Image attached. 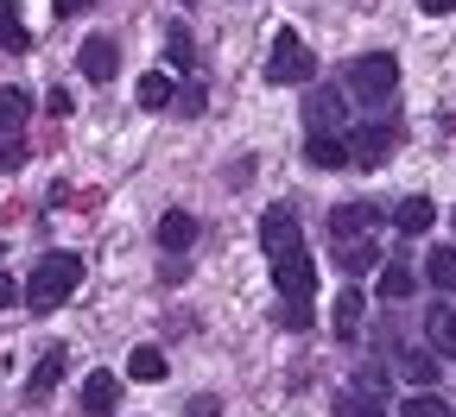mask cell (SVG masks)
<instances>
[{"label": "cell", "instance_id": "obj_1", "mask_svg": "<svg viewBox=\"0 0 456 417\" xmlns=\"http://www.w3.org/2000/svg\"><path fill=\"white\" fill-rule=\"evenodd\" d=\"M77 285H83V260H77V253H45V260L32 266V278H26V304L45 317V310L64 304Z\"/></svg>", "mask_w": 456, "mask_h": 417}, {"label": "cell", "instance_id": "obj_2", "mask_svg": "<svg viewBox=\"0 0 456 417\" xmlns=\"http://www.w3.org/2000/svg\"><path fill=\"white\" fill-rule=\"evenodd\" d=\"M393 89H399V57H393V51H368V57H355V64H349V95H355V101L380 108Z\"/></svg>", "mask_w": 456, "mask_h": 417}, {"label": "cell", "instance_id": "obj_3", "mask_svg": "<svg viewBox=\"0 0 456 417\" xmlns=\"http://www.w3.org/2000/svg\"><path fill=\"white\" fill-rule=\"evenodd\" d=\"M311 44L285 26V32H273V57H266V83H279V89H292V83H311Z\"/></svg>", "mask_w": 456, "mask_h": 417}, {"label": "cell", "instance_id": "obj_4", "mask_svg": "<svg viewBox=\"0 0 456 417\" xmlns=\"http://www.w3.org/2000/svg\"><path fill=\"white\" fill-rule=\"evenodd\" d=\"M399 146V127L393 121H368V127H355L349 133V164H362V171H374V164H387V152Z\"/></svg>", "mask_w": 456, "mask_h": 417}, {"label": "cell", "instance_id": "obj_5", "mask_svg": "<svg viewBox=\"0 0 456 417\" xmlns=\"http://www.w3.org/2000/svg\"><path fill=\"white\" fill-rule=\"evenodd\" d=\"M260 247H266V260H285V253H298V247H305V234H298V215L285 209V203L260 215Z\"/></svg>", "mask_w": 456, "mask_h": 417}, {"label": "cell", "instance_id": "obj_6", "mask_svg": "<svg viewBox=\"0 0 456 417\" xmlns=\"http://www.w3.org/2000/svg\"><path fill=\"white\" fill-rule=\"evenodd\" d=\"M273 285L285 291V304H305V297L317 291V266H311V253L298 247V253H285V260H273Z\"/></svg>", "mask_w": 456, "mask_h": 417}, {"label": "cell", "instance_id": "obj_7", "mask_svg": "<svg viewBox=\"0 0 456 417\" xmlns=\"http://www.w3.org/2000/svg\"><path fill=\"white\" fill-rule=\"evenodd\" d=\"M77 70H83L89 83H108L114 70H121V51H114V38H83V51H77Z\"/></svg>", "mask_w": 456, "mask_h": 417}, {"label": "cell", "instance_id": "obj_8", "mask_svg": "<svg viewBox=\"0 0 456 417\" xmlns=\"http://www.w3.org/2000/svg\"><path fill=\"white\" fill-rule=\"evenodd\" d=\"M374 221H380V209H368V203H342V209L330 215V234H336V241H368Z\"/></svg>", "mask_w": 456, "mask_h": 417}, {"label": "cell", "instance_id": "obj_9", "mask_svg": "<svg viewBox=\"0 0 456 417\" xmlns=\"http://www.w3.org/2000/svg\"><path fill=\"white\" fill-rule=\"evenodd\" d=\"M305 158L317 171H349V140H342V133H311L305 140Z\"/></svg>", "mask_w": 456, "mask_h": 417}, {"label": "cell", "instance_id": "obj_10", "mask_svg": "<svg viewBox=\"0 0 456 417\" xmlns=\"http://www.w3.org/2000/svg\"><path fill=\"white\" fill-rule=\"evenodd\" d=\"M191 241H197V215H184V209L159 215V247H165V253H184Z\"/></svg>", "mask_w": 456, "mask_h": 417}, {"label": "cell", "instance_id": "obj_11", "mask_svg": "<svg viewBox=\"0 0 456 417\" xmlns=\"http://www.w3.org/2000/svg\"><path fill=\"white\" fill-rule=\"evenodd\" d=\"M114 405H121V380H114V373H89V386H83V411H89V417H108Z\"/></svg>", "mask_w": 456, "mask_h": 417}, {"label": "cell", "instance_id": "obj_12", "mask_svg": "<svg viewBox=\"0 0 456 417\" xmlns=\"http://www.w3.org/2000/svg\"><path fill=\"white\" fill-rule=\"evenodd\" d=\"M305 121H311V133H336V121H342V95H336V89H317L311 108H305Z\"/></svg>", "mask_w": 456, "mask_h": 417}, {"label": "cell", "instance_id": "obj_13", "mask_svg": "<svg viewBox=\"0 0 456 417\" xmlns=\"http://www.w3.org/2000/svg\"><path fill=\"white\" fill-rule=\"evenodd\" d=\"M393 221H399V234H425V228L437 221V203H431V196H406V203L393 209Z\"/></svg>", "mask_w": 456, "mask_h": 417}, {"label": "cell", "instance_id": "obj_14", "mask_svg": "<svg viewBox=\"0 0 456 417\" xmlns=\"http://www.w3.org/2000/svg\"><path fill=\"white\" fill-rule=\"evenodd\" d=\"M336 260H342V272H349V278H362V272L380 266V247H374V241H336Z\"/></svg>", "mask_w": 456, "mask_h": 417}, {"label": "cell", "instance_id": "obj_15", "mask_svg": "<svg viewBox=\"0 0 456 417\" xmlns=\"http://www.w3.org/2000/svg\"><path fill=\"white\" fill-rule=\"evenodd\" d=\"M26 114H32V95H26V89H0V133H7V140H20Z\"/></svg>", "mask_w": 456, "mask_h": 417}, {"label": "cell", "instance_id": "obj_16", "mask_svg": "<svg viewBox=\"0 0 456 417\" xmlns=\"http://www.w3.org/2000/svg\"><path fill=\"white\" fill-rule=\"evenodd\" d=\"M425 335H431V348H437V354H456V310H450V304L425 310Z\"/></svg>", "mask_w": 456, "mask_h": 417}, {"label": "cell", "instance_id": "obj_17", "mask_svg": "<svg viewBox=\"0 0 456 417\" xmlns=\"http://www.w3.org/2000/svg\"><path fill=\"white\" fill-rule=\"evenodd\" d=\"M399 373H406V386H419V392H431L437 386V354H399Z\"/></svg>", "mask_w": 456, "mask_h": 417}, {"label": "cell", "instance_id": "obj_18", "mask_svg": "<svg viewBox=\"0 0 456 417\" xmlns=\"http://www.w3.org/2000/svg\"><path fill=\"white\" fill-rule=\"evenodd\" d=\"M412 285H419V272H412V266H380V297H387V304H406Z\"/></svg>", "mask_w": 456, "mask_h": 417}, {"label": "cell", "instance_id": "obj_19", "mask_svg": "<svg viewBox=\"0 0 456 417\" xmlns=\"http://www.w3.org/2000/svg\"><path fill=\"white\" fill-rule=\"evenodd\" d=\"M134 95H140V108H171V101H178V89H171V76H165V70H146Z\"/></svg>", "mask_w": 456, "mask_h": 417}, {"label": "cell", "instance_id": "obj_20", "mask_svg": "<svg viewBox=\"0 0 456 417\" xmlns=\"http://www.w3.org/2000/svg\"><path fill=\"white\" fill-rule=\"evenodd\" d=\"M425 278H431L437 291H456V247H431V253H425Z\"/></svg>", "mask_w": 456, "mask_h": 417}, {"label": "cell", "instance_id": "obj_21", "mask_svg": "<svg viewBox=\"0 0 456 417\" xmlns=\"http://www.w3.org/2000/svg\"><path fill=\"white\" fill-rule=\"evenodd\" d=\"M127 373H134V380H146V386H159L171 367H165V354H159V348H134V354H127Z\"/></svg>", "mask_w": 456, "mask_h": 417}, {"label": "cell", "instance_id": "obj_22", "mask_svg": "<svg viewBox=\"0 0 456 417\" xmlns=\"http://www.w3.org/2000/svg\"><path fill=\"white\" fill-rule=\"evenodd\" d=\"M64 367H70V361H64V348H51L45 361L32 367V398H45V392H51L57 380H64Z\"/></svg>", "mask_w": 456, "mask_h": 417}, {"label": "cell", "instance_id": "obj_23", "mask_svg": "<svg viewBox=\"0 0 456 417\" xmlns=\"http://www.w3.org/2000/svg\"><path fill=\"white\" fill-rule=\"evenodd\" d=\"M330 317H336V335H342V341H349V335L362 329V291H342Z\"/></svg>", "mask_w": 456, "mask_h": 417}, {"label": "cell", "instance_id": "obj_24", "mask_svg": "<svg viewBox=\"0 0 456 417\" xmlns=\"http://www.w3.org/2000/svg\"><path fill=\"white\" fill-rule=\"evenodd\" d=\"M399 417H450V405L437 392H412L406 405H399Z\"/></svg>", "mask_w": 456, "mask_h": 417}, {"label": "cell", "instance_id": "obj_25", "mask_svg": "<svg viewBox=\"0 0 456 417\" xmlns=\"http://www.w3.org/2000/svg\"><path fill=\"white\" fill-rule=\"evenodd\" d=\"M0 44H7V51H26L32 38H26V26L13 20V13H0Z\"/></svg>", "mask_w": 456, "mask_h": 417}, {"label": "cell", "instance_id": "obj_26", "mask_svg": "<svg viewBox=\"0 0 456 417\" xmlns=\"http://www.w3.org/2000/svg\"><path fill=\"white\" fill-rule=\"evenodd\" d=\"M26 164V152H20V140H7V133H0V171H20Z\"/></svg>", "mask_w": 456, "mask_h": 417}, {"label": "cell", "instance_id": "obj_27", "mask_svg": "<svg viewBox=\"0 0 456 417\" xmlns=\"http://www.w3.org/2000/svg\"><path fill=\"white\" fill-rule=\"evenodd\" d=\"M171 64L191 70V38H184V32H171Z\"/></svg>", "mask_w": 456, "mask_h": 417}, {"label": "cell", "instance_id": "obj_28", "mask_svg": "<svg viewBox=\"0 0 456 417\" xmlns=\"http://www.w3.org/2000/svg\"><path fill=\"white\" fill-rule=\"evenodd\" d=\"M279 323H285V329H305V323H311V310H305V304H285V310H279Z\"/></svg>", "mask_w": 456, "mask_h": 417}, {"label": "cell", "instance_id": "obj_29", "mask_svg": "<svg viewBox=\"0 0 456 417\" xmlns=\"http://www.w3.org/2000/svg\"><path fill=\"white\" fill-rule=\"evenodd\" d=\"M184 417H222V405H216V398H197V405H191Z\"/></svg>", "mask_w": 456, "mask_h": 417}, {"label": "cell", "instance_id": "obj_30", "mask_svg": "<svg viewBox=\"0 0 456 417\" xmlns=\"http://www.w3.org/2000/svg\"><path fill=\"white\" fill-rule=\"evenodd\" d=\"M13 297H20V285H13L7 272H0V310H7V304H13Z\"/></svg>", "mask_w": 456, "mask_h": 417}, {"label": "cell", "instance_id": "obj_31", "mask_svg": "<svg viewBox=\"0 0 456 417\" xmlns=\"http://www.w3.org/2000/svg\"><path fill=\"white\" fill-rule=\"evenodd\" d=\"M425 13H456V0H419Z\"/></svg>", "mask_w": 456, "mask_h": 417}, {"label": "cell", "instance_id": "obj_32", "mask_svg": "<svg viewBox=\"0 0 456 417\" xmlns=\"http://www.w3.org/2000/svg\"><path fill=\"white\" fill-rule=\"evenodd\" d=\"M77 7H83V0H57V13H77Z\"/></svg>", "mask_w": 456, "mask_h": 417}]
</instances>
